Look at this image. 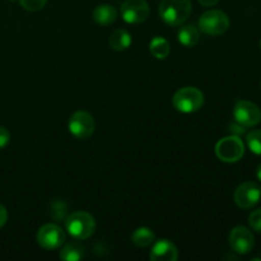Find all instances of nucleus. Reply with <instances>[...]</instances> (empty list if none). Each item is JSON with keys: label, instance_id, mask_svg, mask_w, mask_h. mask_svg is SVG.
Wrapping results in <instances>:
<instances>
[{"label": "nucleus", "instance_id": "f257e3e1", "mask_svg": "<svg viewBox=\"0 0 261 261\" xmlns=\"http://www.w3.org/2000/svg\"><path fill=\"white\" fill-rule=\"evenodd\" d=\"M158 10L166 24L177 27L189 19L193 4L191 0H161Z\"/></svg>", "mask_w": 261, "mask_h": 261}, {"label": "nucleus", "instance_id": "f03ea898", "mask_svg": "<svg viewBox=\"0 0 261 261\" xmlns=\"http://www.w3.org/2000/svg\"><path fill=\"white\" fill-rule=\"evenodd\" d=\"M66 231L75 240H87L96 231V221L89 213L83 211L74 212L65 221Z\"/></svg>", "mask_w": 261, "mask_h": 261}, {"label": "nucleus", "instance_id": "7ed1b4c3", "mask_svg": "<svg viewBox=\"0 0 261 261\" xmlns=\"http://www.w3.org/2000/svg\"><path fill=\"white\" fill-rule=\"evenodd\" d=\"M172 105L177 111L182 114H191L201 109L204 105V94L195 87H184L175 93Z\"/></svg>", "mask_w": 261, "mask_h": 261}, {"label": "nucleus", "instance_id": "20e7f679", "mask_svg": "<svg viewBox=\"0 0 261 261\" xmlns=\"http://www.w3.org/2000/svg\"><path fill=\"white\" fill-rule=\"evenodd\" d=\"M199 30L211 36H219L229 28V18L222 10H209L199 18Z\"/></svg>", "mask_w": 261, "mask_h": 261}, {"label": "nucleus", "instance_id": "39448f33", "mask_svg": "<svg viewBox=\"0 0 261 261\" xmlns=\"http://www.w3.org/2000/svg\"><path fill=\"white\" fill-rule=\"evenodd\" d=\"M216 154L222 162H239L245 154V145L240 137L231 135L219 140L216 145Z\"/></svg>", "mask_w": 261, "mask_h": 261}, {"label": "nucleus", "instance_id": "423d86ee", "mask_svg": "<svg viewBox=\"0 0 261 261\" xmlns=\"http://www.w3.org/2000/svg\"><path fill=\"white\" fill-rule=\"evenodd\" d=\"M96 122L93 116L87 111H76L69 119V132L79 140H86L93 135Z\"/></svg>", "mask_w": 261, "mask_h": 261}, {"label": "nucleus", "instance_id": "0eeeda50", "mask_svg": "<svg viewBox=\"0 0 261 261\" xmlns=\"http://www.w3.org/2000/svg\"><path fill=\"white\" fill-rule=\"evenodd\" d=\"M233 117L239 125L244 127L256 126L261 121V111L259 107L250 101L239 99L234 105Z\"/></svg>", "mask_w": 261, "mask_h": 261}, {"label": "nucleus", "instance_id": "6e6552de", "mask_svg": "<svg viewBox=\"0 0 261 261\" xmlns=\"http://www.w3.org/2000/svg\"><path fill=\"white\" fill-rule=\"evenodd\" d=\"M65 232L58 224L48 223L37 232V244L45 250H56L65 242Z\"/></svg>", "mask_w": 261, "mask_h": 261}, {"label": "nucleus", "instance_id": "1a4fd4ad", "mask_svg": "<svg viewBox=\"0 0 261 261\" xmlns=\"http://www.w3.org/2000/svg\"><path fill=\"white\" fill-rule=\"evenodd\" d=\"M122 19L130 24H139L149 17V5L145 0H125L121 5Z\"/></svg>", "mask_w": 261, "mask_h": 261}, {"label": "nucleus", "instance_id": "9d476101", "mask_svg": "<svg viewBox=\"0 0 261 261\" xmlns=\"http://www.w3.org/2000/svg\"><path fill=\"white\" fill-rule=\"evenodd\" d=\"M229 246L237 254H249L255 245V237L249 228L244 226L234 227L228 237Z\"/></svg>", "mask_w": 261, "mask_h": 261}, {"label": "nucleus", "instance_id": "9b49d317", "mask_svg": "<svg viewBox=\"0 0 261 261\" xmlns=\"http://www.w3.org/2000/svg\"><path fill=\"white\" fill-rule=\"evenodd\" d=\"M234 203L241 209H250L256 205L261 199V188L254 182L241 184L234 191Z\"/></svg>", "mask_w": 261, "mask_h": 261}, {"label": "nucleus", "instance_id": "f8f14e48", "mask_svg": "<svg viewBox=\"0 0 261 261\" xmlns=\"http://www.w3.org/2000/svg\"><path fill=\"white\" fill-rule=\"evenodd\" d=\"M149 257L152 261H176L178 252L172 242L168 240H160L153 246Z\"/></svg>", "mask_w": 261, "mask_h": 261}, {"label": "nucleus", "instance_id": "ddd939ff", "mask_svg": "<svg viewBox=\"0 0 261 261\" xmlns=\"http://www.w3.org/2000/svg\"><path fill=\"white\" fill-rule=\"evenodd\" d=\"M117 10L110 4H101L94 9L93 19L99 25H110L116 20Z\"/></svg>", "mask_w": 261, "mask_h": 261}, {"label": "nucleus", "instance_id": "4468645a", "mask_svg": "<svg viewBox=\"0 0 261 261\" xmlns=\"http://www.w3.org/2000/svg\"><path fill=\"white\" fill-rule=\"evenodd\" d=\"M177 40L185 47H194L200 41V32L194 25H182L177 32Z\"/></svg>", "mask_w": 261, "mask_h": 261}, {"label": "nucleus", "instance_id": "2eb2a0df", "mask_svg": "<svg viewBox=\"0 0 261 261\" xmlns=\"http://www.w3.org/2000/svg\"><path fill=\"white\" fill-rule=\"evenodd\" d=\"M110 47L115 51H124L132 45V36L125 30H116L109 38Z\"/></svg>", "mask_w": 261, "mask_h": 261}, {"label": "nucleus", "instance_id": "dca6fc26", "mask_svg": "<svg viewBox=\"0 0 261 261\" xmlns=\"http://www.w3.org/2000/svg\"><path fill=\"white\" fill-rule=\"evenodd\" d=\"M86 255V247L79 242H69L61 249L60 259L64 261H79Z\"/></svg>", "mask_w": 261, "mask_h": 261}, {"label": "nucleus", "instance_id": "f3484780", "mask_svg": "<svg viewBox=\"0 0 261 261\" xmlns=\"http://www.w3.org/2000/svg\"><path fill=\"white\" fill-rule=\"evenodd\" d=\"M154 240L155 236L152 229L145 228V227H140V228L135 229L132 234V241L137 247L150 246L154 242Z\"/></svg>", "mask_w": 261, "mask_h": 261}, {"label": "nucleus", "instance_id": "a211bd4d", "mask_svg": "<svg viewBox=\"0 0 261 261\" xmlns=\"http://www.w3.org/2000/svg\"><path fill=\"white\" fill-rule=\"evenodd\" d=\"M149 50H150V54H152L155 59L163 60V59H166L168 55H170L171 48H170V43H168V41L166 40V38L157 36V37H154L152 41H150Z\"/></svg>", "mask_w": 261, "mask_h": 261}, {"label": "nucleus", "instance_id": "6ab92c4d", "mask_svg": "<svg viewBox=\"0 0 261 261\" xmlns=\"http://www.w3.org/2000/svg\"><path fill=\"white\" fill-rule=\"evenodd\" d=\"M249 149L255 154L261 155V130H252L246 137Z\"/></svg>", "mask_w": 261, "mask_h": 261}, {"label": "nucleus", "instance_id": "aec40b11", "mask_svg": "<svg viewBox=\"0 0 261 261\" xmlns=\"http://www.w3.org/2000/svg\"><path fill=\"white\" fill-rule=\"evenodd\" d=\"M20 7L28 12H38L46 5L47 0H19Z\"/></svg>", "mask_w": 261, "mask_h": 261}, {"label": "nucleus", "instance_id": "412c9836", "mask_svg": "<svg viewBox=\"0 0 261 261\" xmlns=\"http://www.w3.org/2000/svg\"><path fill=\"white\" fill-rule=\"evenodd\" d=\"M249 223L254 231L261 233V209L254 211L249 217Z\"/></svg>", "mask_w": 261, "mask_h": 261}, {"label": "nucleus", "instance_id": "4be33fe9", "mask_svg": "<svg viewBox=\"0 0 261 261\" xmlns=\"http://www.w3.org/2000/svg\"><path fill=\"white\" fill-rule=\"evenodd\" d=\"M10 140V134L8 132V129L0 126V149H4L8 144H9Z\"/></svg>", "mask_w": 261, "mask_h": 261}, {"label": "nucleus", "instance_id": "5701e85b", "mask_svg": "<svg viewBox=\"0 0 261 261\" xmlns=\"http://www.w3.org/2000/svg\"><path fill=\"white\" fill-rule=\"evenodd\" d=\"M8 221V212L3 204H0V228L7 223Z\"/></svg>", "mask_w": 261, "mask_h": 261}, {"label": "nucleus", "instance_id": "b1692460", "mask_svg": "<svg viewBox=\"0 0 261 261\" xmlns=\"http://www.w3.org/2000/svg\"><path fill=\"white\" fill-rule=\"evenodd\" d=\"M198 2L204 7H214V5L218 4L219 0H198Z\"/></svg>", "mask_w": 261, "mask_h": 261}, {"label": "nucleus", "instance_id": "393cba45", "mask_svg": "<svg viewBox=\"0 0 261 261\" xmlns=\"http://www.w3.org/2000/svg\"><path fill=\"white\" fill-rule=\"evenodd\" d=\"M256 176H257V178H259V180L261 181V163L259 166H257V170H256Z\"/></svg>", "mask_w": 261, "mask_h": 261}, {"label": "nucleus", "instance_id": "a878e982", "mask_svg": "<svg viewBox=\"0 0 261 261\" xmlns=\"http://www.w3.org/2000/svg\"><path fill=\"white\" fill-rule=\"evenodd\" d=\"M10 2H15V0H10Z\"/></svg>", "mask_w": 261, "mask_h": 261}, {"label": "nucleus", "instance_id": "bb28decb", "mask_svg": "<svg viewBox=\"0 0 261 261\" xmlns=\"http://www.w3.org/2000/svg\"><path fill=\"white\" fill-rule=\"evenodd\" d=\"M260 48H261V41H260Z\"/></svg>", "mask_w": 261, "mask_h": 261}]
</instances>
